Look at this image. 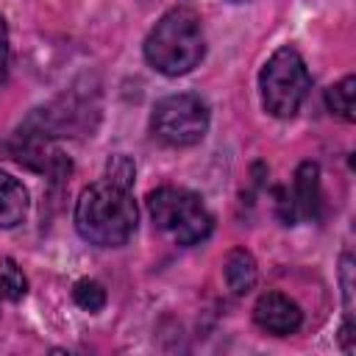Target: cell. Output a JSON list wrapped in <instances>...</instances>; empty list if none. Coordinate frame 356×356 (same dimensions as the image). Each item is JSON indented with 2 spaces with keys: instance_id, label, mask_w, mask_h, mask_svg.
<instances>
[{
  "instance_id": "277c9868",
  "label": "cell",
  "mask_w": 356,
  "mask_h": 356,
  "mask_svg": "<svg viewBox=\"0 0 356 356\" xmlns=\"http://www.w3.org/2000/svg\"><path fill=\"white\" fill-rule=\"evenodd\" d=\"M312 89V75L306 70L303 56L295 47H278L259 72V92L261 106L267 114L278 120H289L303 106Z\"/></svg>"
},
{
  "instance_id": "7a4b0ae2",
  "label": "cell",
  "mask_w": 356,
  "mask_h": 356,
  "mask_svg": "<svg viewBox=\"0 0 356 356\" xmlns=\"http://www.w3.org/2000/svg\"><path fill=\"white\" fill-rule=\"evenodd\" d=\"M206 56V36L200 17L192 8H170L145 39L147 64L170 78L192 72Z\"/></svg>"
},
{
  "instance_id": "4fadbf2b",
  "label": "cell",
  "mask_w": 356,
  "mask_h": 356,
  "mask_svg": "<svg viewBox=\"0 0 356 356\" xmlns=\"http://www.w3.org/2000/svg\"><path fill=\"white\" fill-rule=\"evenodd\" d=\"M72 300H75L83 312L95 314V312H100V309L106 306V289H103V284H97V281H92V278H81V281L72 286Z\"/></svg>"
},
{
  "instance_id": "8992f818",
  "label": "cell",
  "mask_w": 356,
  "mask_h": 356,
  "mask_svg": "<svg viewBox=\"0 0 356 356\" xmlns=\"http://www.w3.org/2000/svg\"><path fill=\"white\" fill-rule=\"evenodd\" d=\"M3 153H6V159L17 161L33 172H44L50 178H64L72 170L70 159L53 145V136L44 128H39L33 120H25L3 142Z\"/></svg>"
},
{
  "instance_id": "8fae6325",
  "label": "cell",
  "mask_w": 356,
  "mask_h": 356,
  "mask_svg": "<svg viewBox=\"0 0 356 356\" xmlns=\"http://www.w3.org/2000/svg\"><path fill=\"white\" fill-rule=\"evenodd\" d=\"M353 97H356V78L353 75H345L339 83H334V86L325 89V106H328V111L337 114L345 122H353L356 120V114H353Z\"/></svg>"
},
{
  "instance_id": "7c38bea8",
  "label": "cell",
  "mask_w": 356,
  "mask_h": 356,
  "mask_svg": "<svg viewBox=\"0 0 356 356\" xmlns=\"http://www.w3.org/2000/svg\"><path fill=\"white\" fill-rule=\"evenodd\" d=\"M339 278H342V295H345V325L339 331V339H342V348L345 353H353V259L345 253L342 256V270H339Z\"/></svg>"
},
{
  "instance_id": "30bf717a",
  "label": "cell",
  "mask_w": 356,
  "mask_h": 356,
  "mask_svg": "<svg viewBox=\"0 0 356 356\" xmlns=\"http://www.w3.org/2000/svg\"><path fill=\"white\" fill-rule=\"evenodd\" d=\"M222 278H225V284L234 295H248L256 286V278H259L256 259L245 248H234L222 261Z\"/></svg>"
},
{
  "instance_id": "5b68a950",
  "label": "cell",
  "mask_w": 356,
  "mask_h": 356,
  "mask_svg": "<svg viewBox=\"0 0 356 356\" xmlns=\"http://www.w3.org/2000/svg\"><path fill=\"white\" fill-rule=\"evenodd\" d=\"M150 131L170 147L197 145L209 131V106L197 95H167L150 111Z\"/></svg>"
},
{
  "instance_id": "ba28073f",
  "label": "cell",
  "mask_w": 356,
  "mask_h": 356,
  "mask_svg": "<svg viewBox=\"0 0 356 356\" xmlns=\"http://www.w3.org/2000/svg\"><path fill=\"white\" fill-rule=\"evenodd\" d=\"M289 206L292 214L306 217L312 222L320 220V209H323V192H320V167L314 161H303L295 172V184H292V195H289Z\"/></svg>"
},
{
  "instance_id": "5bb4252c",
  "label": "cell",
  "mask_w": 356,
  "mask_h": 356,
  "mask_svg": "<svg viewBox=\"0 0 356 356\" xmlns=\"http://www.w3.org/2000/svg\"><path fill=\"white\" fill-rule=\"evenodd\" d=\"M0 289H3L6 300H19V298L25 295V289H28L25 275H22V270L14 264V259H3V261H0Z\"/></svg>"
},
{
  "instance_id": "2e32d148",
  "label": "cell",
  "mask_w": 356,
  "mask_h": 356,
  "mask_svg": "<svg viewBox=\"0 0 356 356\" xmlns=\"http://www.w3.org/2000/svg\"><path fill=\"white\" fill-rule=\"evenodd\" d=\"M8 58H11V47H8V28H6V19L0 17V89L6 86V78H8Z\"/></svg>"
},
{
  "instance_id": "9a60e30c",
  "label": "cell",
  "mask_w": 356,
  "mask_h": 356,
  "mask_svg": "<svg viewBox=\"0 0 356 356\" xmlns=\"http://www.w3.org/2000/svg\"><path fill=\"white\" fill-rule=\"evenodd\" d=\"M134 161L128 159V156H114L111 161H108V181H117V184H122V186H131V181H134Z\"/></svg>"
},
{
  "instance_id": "6da1fadb",
  "label": "cell",
  "mask_w": 356,
  "mask_h": 356,
  "mask_svg": "<svg viewBox=\"0 0 356 356\" xmlns=\"http://www.w3.org/2000/svg\"><path fill=\"white\" fill-rule=\"evenodd\" d=\"M139 222L136 200L128 186L117 181L89 184L75 203V228L78 234L97 248H120L125 245Z\"/></svg>"
},
{
  "instance_id": "9c48e42d",
  "label": "cell",
  "mask_w": 356,
  "mask_h": 356,
  "mask_svg": "<svg viewBox=\"0 0 356 356\" xmlns=\"http://www.w3.org/2000/svg\"><path fill=\"white\" fill-rule=\"evenodd\" d=\"M28 214V189L0 170V228H17Z\"/></svg>"
},
{
  "instance_id": "52a82bcc",
  "label": "cell",
  "mask_w": 356,
  "mask_h": 356,
  "mask_svg": "<svg viewBox=\"0 0 356 356\" xmlns=\"http://www.w3.org/2000/svg\"><path fill=\"white\" fill-rule=\"evenodd\" d=\"M253 320L261 331L273 334V337H289L300 328L303 323V312L300 306L284 295V292H264L259 295L256 306H253Z\"/></svg>"
},
{
  "instance_id": "3957f363",
  "label": "cell",
  "mask_w": 356,
  "mask_h": 356,
  "mask_svg": "<svg viewBox=\"0 0 356 356\" xmlns=\"http://www.w3.org/2000/svg\"><path fill=\"white\" fill-rule=\"evenodd\" d=\"M147 211L153 217V225L181 248L203 242L214 228V220L200 195L184 186L153 189L147 195Z\"/></svg>"
},
{
  "instance_id": "e0dca14e",
  "label": "cell",
  "mask_w": 356,
  "mask_h": 356,
  "mask_svg": "<svg viewBox=\"0 0 356 356\" xmlns=\"http://www.w3.org/2000/svg\"><path fill=\"white\" fill-rule=\"evenodd\" d=\"M0 300H6V295H3V289H0Z\"/></svg>"
}]
</instances>
